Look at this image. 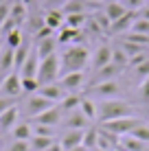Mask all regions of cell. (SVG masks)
Returning <instances> with one entry per match:
<instances>
[{
  "label": "cell",
  "instance_id": "49",
  "mask_svg": "<svg viewBox=\"0 0 149 151\" xmlns=\"http://www.w3.org/2000/svg\"><path fill=\"white\" fill-rule=\"evenodd\" d=\"M11 105H15V99H9V96H0V114L7 112Z\"/></svg>",
  "mask_w": 149,
  "mask_h": 151
},
{
  "label": "cell",
  "instance_id": "51",
  "mask_svg": "<svg viewBox=\"0 0 149 151\" xmlns=\"http://www.w3.org/2000/svg\"><path fill=\"white\" fill-rule=\"evenodd\" d=\"M46 151H64V147H61V142H59V140H55V142L50 145V147L46 149Z\"/></svg>",
  "mask_w": 149,
  "mask_h": 151
},
{
  "label": "cell",
  "instance_id": "12",
  "mask_svg": "<svg viewBox=\"0 0 149 151\" xmlns=\"http://www.w3.org/2000/svg\"><path fill=\"white\" fill-rule=\"evenodd\" d=\"M107 64H112V48H110L107 44H101L99 48L92 53V57H90L92 72L99 70V68H103V66H107Z\"/></svg>",
  "mask_w": 149,
  "mask_h": 151
},
{
  "label": "cell",
  "instance_id": "40",
  "mask_svg": "<svg viewBox=\"0 0 149 151\" xmlns=\"http://www.w3.org/2000/svg\"><path fill=\"white\" fill-rule=\"evenodd\" d=\"M130 31H134V33H143V35H149V20H143V18H138L134 24H132V29Z\"/></svg>",
  "mask_w": 149,
  "mask_h": 151
},
{
  "label": "cell",
  "instance_id": "24",
  "mask_svg": "<svg viewBox=\"0 0 149 151\" xmlns=\"http://www.w3.org/2000/svg\"><path fill=\"white\" fill-rule=\"evenodd\" d=\"M31 50H33V48L29 46V42H24L22 46H18V48L13 50V70H15V72L22 68V64L27 61V57H29Z\"/></svg>",
  "mask_w": 149,
  "mask_h": 151
},
{
  "label": "cell",
  "instance_id": "6",
  "mask_svg": "<svg viewBox=\"0 0 149 151\" xmlns=\"http://www.w3.org/2000/svg\"><path fill=\"white\" fill-rule=\"evenodd\" d=\"M83 96H94V99H119L121 96V86L116 81H105V83H99V86H94V88H88L86 90V94Z\"/></svg>",
  "mask_w": 149,
  "mask_h": 151
},
{
  "label": "cell",
  "instance_id": "5",
  "mask_svg": "<svg viewBox=\"0 0 149 151\" xmlns=\"http://www.w3.org/2000/svg\"><path fill=\"white\" fill-rule=\"evenodd\" d=\"M22 94V77L20 72H9L2 77L0 81V96H9V99H18Z\"/></svg>",
  "mask_w": 149,
  "mask_h": 151
},
{
  "label": "cell",
  "instance_id": "37",
  "mask_svg": "<svg viewBox=\"0 0 149 151\" xmlns=\"http://www.w3.org/2000/svg\"><path fill=\"white\" fill-rule=\"evenodd\" d=\"M127 136H134L136 140H143V142H147V145H149V127H147L145 123H143V125H138V127H136L132 134H127Z\"/></svg>",
  "mask_w": 149,
  "mask_h": 151
},
{
  "label": "cell",
  "instance_id": "3",
  "mask_svg": "<svg viewBox=\"0 0 149 151\" xmlns=\"http://www.w3.org/2000/svg\"><path fill=\"white\" fill-rule=\"evenodd\" d=\"M61 75V66H59V55H48L46 59H40V68H37V81L40 86H48L55 83Z\"/></svg>",
  "mask_w": 149,
  "mask_h": 151
},
{
  "label": "cell",
  "instance_id": "9",
  "mask_svg": "<svg viewBox=\"0 0 149 151\" xmlns=\"http://www.w3.org/2000/svg\"><path fill=\"white\" fill-rule=\"evenodd\" d=\"M83 81H86V72H83V70L68 72V75H61V77H59V86L64 88L68 94H79Z\"/></svg>",
  "mask_w": 149,
  "mask_h": 151
},
{
  "label": "cell",
  "instance_id": "18",
  "mask_svg": "<svg viewBox=\"0 0 149 151\" xmlns=\"http://www.w3.org/2000/svg\"><path fill=\"white\" fill-rule=\"evenodd\" d=\"M55 50H57V37H55V35L35 42V53H37L40 59H46L48 55H55Z\"/></svg>",
  "mask_w": 149,
  "mask_h": 151
},
{
  "label": "cell",
  "instance_id": "39",
  "mask_svg": "<svg viewBox=\"0 0 149 151\" xmlns=\"http://www.w3.org/2000/svg\"><path fill=\"white\" fill-rule=\"evenodd\" d=\"M40 90L37 79H22V94H35Z\"/></svg>",
  "mask_w": 149,
  "mask_h": 151
},
{
  "label": "cell",
  "instance_id": "27",
  "mask_svg": "<svg viewBox=\"0 0 149 151\" xmlns=\"http://www.w3.org/2000/svg\"><path fill=\"white\" fill-rule=\"evenodd\" d=\"M88 18H90V13H70V15H66L64 24L70 27V29H83Z\"/></svg>",
  "mask_w": 149,
  "mask_h": 151
},
{
  "label": "cell",
  "instance_id": "17",
  "mask_svg": "<svg viewBox=\"0 0 149 151\" xmlns=\"http://www.w3.org/2000/svg\"><path fill=\"white\" fill-rule=\"evenodd\" d=\"M138 20V11H127L123 15L121 20H116V22H112V29L110 33H127V31L132 29V24H134Z\"/></svg>",
  "mask_w": 149,
  "mask_h": 151
},
{
  "label": "cell",
  "instance_id": "26",
  "mask_svg": "<svg viewBox=\"0 0 149 151\" xmlns=\"http://www.w3.org/2000/svg\"><path fill=\"white\" fill-rule=\"evenodd\" d=\"M81 94H66V99L59 103V107H61V112L64 114H70V112H75V110H79V105H81Z\"/></svg>",
  "mask_w": 149,
  "mask_h": 151
},
{
  "label": "cell",
  "instance_id": "11",
  "mask_svg": "<svg viewBox=\"0 0 149 151\" xmlns=\"http://www.w3.org/2000/svg\"><path fill=\"white\" fill-rule=\"evenodd\" d=\"M61 121H64V112H61L59 105H53L50 110L42 112L40 116L33 118V125H48V127H57V125H61Z\"/></svg>",
  "mask_w": 149,
  "mask_h": 151
},
{
  "label": "cell",
  "instance_id": "14",
  "mask_svg": "<svg viewBox=\"0 0 149 151\" xmlns=\"http://www.w3.org/2000/svg\"><path fill=\"white\" fill-rule=\"evenodd\" d=\"M37 94H42L44 99H48V101H53V103H61L68 92H66L59 83H48V86H40Z\"/></svg>",
  "mask_w": 149,
  "mask_h": 151
},
{
  "label": "cell",
  "instance_id": "47",
  "mask_svg": "<svg viewBox=\"0 0 149 151\" xmlns=\"http://www.w3.org/2000/svg\"><path fill=\"white\" fill-rule=\"evenodd\" d=\"M42 2H44L46 11H48V9H61L66 2H68V0H42Z\"/></svg>",
  "mask_w": 149,
  "mask_h": 151
},
{
  "label": "cell",
  "instance_id": "30",
  "mask_svg": "<svg viewBox=\"0 0 149 151\" xmlns=\"http://www.w3.org/2000/svg\"><path fill=\"white\" fill-rule=\"evenodd\" d=\"M90 18H92V22H94L96 27L101 29V33H110L112 22H110V18H107L103 11H99V9H96V11H92V13H90Z\"/></svg>",
  "mask_w": 149,
  "mask_h": 151
},
{
  "label": "cell",
  "instance_id": "57",
  "mask_svg": "<svg viewBox=\"0 0 149 151\" xmlns=\"http://www.w3.org/2000/svg\"><path fill=\"white\" fill-rule=\"evenodd\" d=\"M0 50H2V48H0Z\"/></svg>",
  "mask_w": 149,
  "mask_h": 151
},
{
  "label": "cell",
  "instance_id": "36",
  "mask_svg": "<svg viewBox=\"0 0 149 151\" xmlns=\"http://www.w3.org/2000/svg\"><path fill=\"white\" fill-rule=\"evenodd\" d=\"M112 64L121 66V68H127L130 66V57L123 48H112Z\"/></svg>",
  "mask_w": 149,
  "mask_h": 151
},
{
  "label": "cell",
  "instance_id": "45",
  "mask_svg": "<svg viewBox=\"0 0 149 151\" xmlns=\"http://www.w3.org/2000/svg\"><path fill=\"white\" fill-rule=\"evenodd\" d=\"M123 4H125V9H130V11H138V9L145 7V0H123Z\"/></svg>",
  "mask_w": 149,
  "mask_h": 151
},
{
  "label": "cell",
  "instance_id": "34",
  "mask_svg": "<svg viewBox=\"0 0 149 151\" xmlns=\"http://www.w3.org/2000/svg\"><path fill=\"white\" fill-rule=\"evenodd\" d=\"M53 142H55V138H44V136H33L29 140L31 151H46Z\"/></svg>",
  "mask_w": 149,
  "mask_h": 151
},
{
  "label": "cell",
  "instance_id": "53",
  "mask_svg": "<svg viewBox=\"0 0 149 151\" xmlns=\"http://www.w3.org/2000/svg\"><path fill=\"white\" fill-rule=\"evenodd\" d=\"M114 151H130V149H125V147H121V145H119V147H116Z\"/></svg>",
  "mask_w": 149,
  "mask_h": 151
},
{
  "label": "cell",
  "instance_id": "13",
  "mask_svg": "<svg viewBox=\"0 0 149 151\" xmlns=\"http://www.w3.org/2000/svg\"><path fill=\"white\" fill-rule=\"evenodd\" d=\"M37 68H40V57H37V53H35V48H33L18 72H20L22 79H37Z\"/></svg>",
  "mask_w": 149,
  "mask_h": 151
},
{
  "label": "cell",
  "instance_id": "10",
  "mask_svg": "<svg viewBox=\"0 0 149 151\" xmlns=\"http://www.w3.org/2000/svg\"><path fill=\"white\" fill-rule=\"evenodd\" d=\"M99 9V2L94 0H68V2L61 7V13L70 15V13H92Z\"/></svg>",
  "mask_w": 149,
  "mask_h": 151
},
{
  "label": "cell",
  "instance_id": "8",
  "mask_svg": "<svg viewBox=\"0 0 149 151\" xmlns=\"http://www.w3.org/2000/svg\"><path fill=\"white\" fill-rule=\"evenodd\" d=\"M123 70L125 68H121V66H116V64H107V66H103V68L94 70L92 79L88 81V88H94V86H99V83H105V81H114Z\"/></svg>",
  "mask_w": 149,
  "mask_h": 151
},
{
  "label": "cell",
  "instance_id": "44",
  "mask_svg": "<svg viewBox=\"0 0 149 151\" xmlns=\"http://www.w3.org/2000/svg\"><path fill=\"white\" fill-rule=\"evenodd\" d=\"M134 72H136V77H138V79H145V77H149V59L147 61H143V64L140 66H136V68H134Z\"/></svg>",
  "mask_w": 149,
  "mask_h": 151
},
{
  "label": "cell",
  "instance_id": "4",
  "mask_svg": "<svg viewBox=\"0 0 149 151\" xmlns=\"http://www.w3.org/2000/svg\"><path fill=\"white\" fill-rule=\"evenodd\" d=\"M145 121L143 118H136V116H127V118H116V121H107V123H101L99 127L101 129H107V132L116 134V136H127V134H132L138 125H143Z\"/></svg>",
  "mask_w": 149,
  "mask_h": 151
},
{
  "label": "cell",
  "instance_id": "46",
  "mask_svg": "<svg viewBox=\"0 0 149 151\" xmlns=\"http://www.w3.org/2000/svg\"><path fill=\"white\" fill-rule=\"evenodd\" d=\"M55 35V31L53 29H48V27H42L37 31V33H35V42H40V40H46V37H53Z\"/></svg>",
  "mask_w": 149,
  "mask_h": 151
},
{
  "label": "cell",
  "instance_id": "19",
  "mask_svg": "<svg viewBox=\"0 0 149 151\" xmlns=\"http://www.w3.org/2000/svg\"><path fill=\"white\" fill-rule=\"evenodd\" d=\"M18 116H20V107L18 105H11L7 112L0 114V132H11L13 125L18 123Z\"/></svg>",
  "mask_w": 149,
  "mask_h": 151
},
{
  "label": "cell",
  "instance_id": "41",
  "mask_svg": "<svg viewBox=\"0 0 149 151\" xmlns=\"http://www.w3.org/2000/svg\"><path fill=\"white\" fill-rule=\"evenodd\" d=\"M4 151H31V145H29V140H13Z\"/></svg>",
  "mask_w": 149,
  "mask_h": 151
},
{
  "label": "cell",
  "instance_id": "1",
  "mask_svg": "<svg viewBox=\"0 0 149 151\" xmlns=\"http://www.w3.org/2000/svg\"><path fill=\"white\" fill-rule=\"evenodd\" d=\"M90 50L83 44H70L64 48V53L59 55V66H61V75H68V72H77L83 70L90 61Z\"/></svg>",
  "mask_w": 149,
  "mask_h": 151
},
{
  "label": "cell",
  "instance_id": "28",
  "mask_svg": "<svg viewBox=\"0 0 149 151\" xmlns=\"http://www.w3.org/2000/svg\"><path fill=\"white\" fill-rule=\"evenodd\" d=\"M96 145H99V127H88L83 132V147L92 151V149H96Z\"/></svg>",
  "mask_w": 149,
  "mask_h": 151
},
{
  "label": "cell",
  "instance_id": "20",
  "mask_svg": "<svg viewBox=\"0 0 149 151\" xmlns=\"http://www.w3.org/2000/svg\"><path fill=\"white\" fill-rule=\"evenodd\" d=\"M57 44H64V46H70V44H81L79 29H70V27H66V24H64V27L59 29Z\"/></svg>",
  "mask_w": 149,
  "mask_h": 151
},
{
  "label": "cell",
  "instance_id": "7",
  "mask_svg": "<svg viewBox=\"0 0 149 151\" xmlns=\"http://www.w3.org/2000/svg\"><path fill=\"white\" fill-rule=\"evenodd\" d=\"M53 105H57V103H53V101H48V99H44L42 94H31L29 99H27V103H24V112L29 114L31 118H35V116H40L42 112H46V110H50Z\"/></svg>",
  "mask_w": 149,
  "mask_h": 151
},
{
  "label": "cell",
  "instance_id": "43",
  "mask_svg": "<svg viewBox=\"0 0 149 151\" xmlns=\"http://www.w3.org/2000/svg\"><path fill=\"white\" fill-rule=\"evenodd\" d=\"M11 0H4L2 4H0V29H2V24L7 22V18H9V11H11Z\"/></svg>",
  "mask_w": 149,
  "mask_h": 151
},
{
  "label": "cell",
  "instance_id": "38",
  "mask_svg": "<svg viewBox=\"0 0 149 151\" xmlns=\"http://www.w3.org/2000/svg\"><path fill=\"white\" fill-rule=\"evenodd\" d=\"M33 136L55 138V127H48V125H33Z\"/></svg>",
  "mask_w": 149,
  "mask_h": 151
},
{
  "label": "cell",
  "instance_id": "54",
  "mask_svg": "<svg viewBox=\"0 0 149 151\" xmlns=\"http://www.w3.org/2000/svg\"><path fill=\"white\" fill-rule=\"evenodd\" d=\"M22 2H24V4H27V7H29V4H33V2H35V0H22Z\"/></svg>",
  "mask_w": 149,
  "mask_h": 151
},
{
  "label": "cell",
  "instance_id": "15",
  "mask_svg": "<svg viewBox=\"0 0 149 151\" xmlns=\"http://www.w3.org/2000/svg\"><path fill=\"white\" fill-rule=\"evenodd\" d=\"M61 123H64L66 129H88V125H90V121L83 116V112H81V110L64 114V121H61Z\"/></svg>",
  "mask_w": 149,
  "mask_h": 151
},
{
  "label": "cell",
  "instance_id": "48",
  "mask_svg": "<svg viewBox=\"0 0 149 151\" xmlns=\"http://www.w3.org/2000/svg\"><path fill=\"white\" fill-rule=\"evenodd\" d=\"M147 59H149V55H147V53L134 55V57H130V66H132V68H136V66H140L143 61H147Z\"/></svg>",
  "mask_w": 149,
  "mask_h": 151
},
{
  "label": "cell",
  "instance_id": "16",
  "mask_svg": "<svg viewBox=\"0 0 149 151\" xmlns=\"http://www.w3.org/2000/svg\"><path fill=\"white\" fill-rule=\"evenodd\" d=\"M83 132L86 129H66V134L59 140L64 151H70V149L79 147V145H83Z\"/></svg>",
  "mask_w": 149,
  "mask_h": 151
},
{
  "label": "cell",
  "instance_id": "2",
  "mask_svg": "<svg viewBox=\"0 0 149 151\" xmlns=\"http://www.w3.org/2000/svg\"><path fill=\"white\" fill-rule=\"evenodd\" d=\"M127 116H134V105L130 101H123V99H103L96 105V118H99V123L127 118Z\"/></svg>",
  "mask_w": 149,
  "mask_h": 151
},
{
  "label": "cell",
  "instance_id": "42",
  "mask_svg": "<svg viewBox=\"0 0 149 151\" xmlns=\"http://www.w3.org/2000/svg\"><path fill=\"white\" fill-rule=\"evenodd\" d=\"M138 96H140V101L149 103V77L140 81V86H138Z\"/></svg>",
  "mask_w": 149,
  "mask_h": 151
},
{
  "label": "cell",
  "instance_id": "56",
  "mask_svg": "<svg viewBox=\"0 0 149 151\" xmlns=\"http://www.w3.org/2000/svg\"><path fill=\"white\" fill-rule=\"evenodd\" d=\"M105 2H116V0H105Z\"/></svg>",
  "mask_w": 149,
  "mask_h": 151
},
{
  "label": "cell",
  "instance_id": "23",
  "mask_svg": "<svg viewBox=\"0 0 149 151\" xmlns=\"http://www.w3.org/2000/svg\"><path fill=\"white\" fill-rule=\"evenodd\" d=\"M13 140H31L33 138V125L31 123H15L11 129Z\"/></svg>",
  "mask_w": 149,
  "mask_h": 151
},
{
  "label": "cell",
  "instance_id": "50",
  "mask_svg": "<svg viewBox=\"0 0 149 151\" xmlns=\"http://www.w3.org/2000/svg\"><path fill=\"white\" fill-rule=\"evenodd\" d=\"M138 18H143V20H149V4H145L143 9H138Z\"/></svg>",
  "mask_w": 149,
  "mask_h": 151
},
{
  "label": "cell",
  "instance_id": "21",
  "mask_svg": "<svg viewBox=\"0 0 149 151\" xmlns=\"http://www.w3.org/2000/svg\"><path fill=\"white\" fill-rule=\"evenodd\" d=\"M64 20H66V15L61 13V9H48V11L44 13V24L48 29H53V31H59L64 27Z\"/></svg>",
  "mask_w": 149,
  "mask_h": 151
},
{
  "label": "cell",
  "instance_id": "35",
  "mask_svg": "<svg viewBox=\"0 0 149 151\" xmlns=\"http://www.w3.org/2000/svg\"><path fill=\"white\" fill-rule=\"evenodd\" d=\"M121 40H127V42H134V44H140L149 48V35H143V33H134V31H127L125 35H123Z\"/></svg>",
  "mask_w": 149,
  "mask_h": 151
},
{
  "label": "cell",
  "instance_id": "31",
  "mask_svg": "<svg viewBox=\"0 0 149 151\" xmlns=\"http://www.w3.org/2000/svg\"><path fill=\"white\" fill-rule=\"evenodd\" d=\"M121 147L130 149V151H149V145L143 140H136L134 136H123L121 138Z\"/></svg>",
  "mask_w": 149,
  "mask_h": 151
},
{
  "label": "cell",
  "instance_id": "32",
  "mask_svg": "<svg viewBox=\"0 0 149 151\" xmlns=\"http://www.w3.org/2000/svg\"><path fill=\"white\" fill-rule=\"evenodd\" d=\"M79 110L83 112V116L88 118L90 123H92V121H96V103L92 101L90 96H83V99H81V105H79Z\"/></svg>",
  "mask_w": 149,
  "mask_h": 151
},
{
  "label": "cell",
  "instance_id": "29",
  "mask_svg": "<svg viewBox=\"0 0 149 151\" xmlns=\"http://www.w3.org/2000/svg\"><path fill=\"white\" fill-rule=\"evenodd\" d=\"M13 70V50L11 48H7V46H4L2 50H0V72H11Z\"/></svg>",
  "mask_w": 149,
  "mask_h": 151
},
{
  "label": "cell",
  "instance_id": "33",
  "mask_svg": "<svg viewBox=\"0 0 149 151\" xmlns=\"http://www.w3.org/2000/svg\"><path fill=\"white\" fill-rule=\"evenodd\" d=\"M119 48L125 50L127 57H134V55H140V53H147V50H149V48H145V46L134 44V42H127V40H121L119 42Z\"/></svg>",
  "mask_w": 149,
  "mask_h": 151
},
{
  "label": "cell",
  "instance_id": "52",
  "mask_svg": "<svg viewBox=\"0 0 149 151\" xmlns=\"http://www.w3.org/2000/svg\"><path fill=\"white\" fill-rule=\"evenodd\" d=\"M70 151H88V149H86L83 145H79V147H75V149H70Z\"/></svg>",
  "mask_w": 149,
  "mask_h": 151
},
{
  "label": "cell",
  "instance_id": "22",
  "mask_svg": "<svg viewBox=\"0 0 149 151\" xmlns=\"http://www.w3.org/2000/svg\"><path fill=\"white\" fill-rule=\"evenodd\" d=\"M127 11H130V9H125V4L119 2V0H116V2H105V7H103V13L110 18V22H116V20H121Z\"/></svg>",
  "mask_w": 149,
  "mask_h": 151
},
{
  "label": "cell",
  "instance_id": "55",
  "mask_svg": "<svg viewBox=\"0 0 149 151\" xmlns=\"http://www.w3.org/2000/svg\"><path fill=\"white\" fill-rule=\"evenodd\" d=\"M92 151H105V149H99V147H96V149H92Z\"/></svg>",
  "mask_w": 149,
  "mask_h": 151
},
{
  "label": "cell",
  "instance_id": "25",
  "mask_svg": "<svg viewBox=\"0 0 149 151\" xmlns=\"http://www.w3.org/2000/svg\"><path fill=\"white\" fill-rule=\"evenodd\" d=\"M22 44H24L22 29H13V31H9V33H4V46H7V48L15 50L18 46H22Z\"/></svg>",
  "mask_w": 149,
  "mask_h": 151
}]
</instances>
